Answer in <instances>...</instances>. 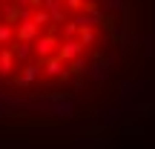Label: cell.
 <instances>
[{
  "label": "cell",
  "mask_w": 155,
  "mask_h": 149,
  "mask_svg": "<svg viewBox=\"0 0 155 149\" xmlns=\"http://www.w3.org/2000/svg\"><path fill=\"white\" fill-rule=\"evenodd\" d=\"M135 40V0H0V129L49 115Z\"/></svg>",
  "instance_id": "obj_1"
}]
</instances>
